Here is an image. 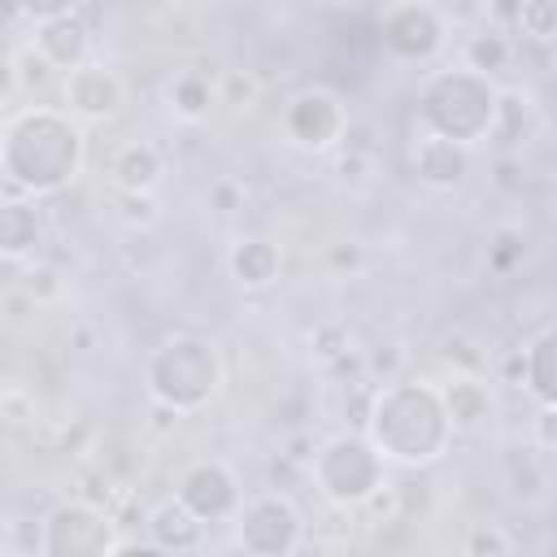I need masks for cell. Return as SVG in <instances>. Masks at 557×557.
Returning <instances> with one entry per match:
<instances>
[{"mask_svg": "<svg viewBox=\"0 0 557 557\" xmlns=\"http://www.w3.org/2000/svg\"><path fill=\"white\" fill-rule=\"evenodd\" d=\"M540 557H557V531H548V535L540 540Z\"/></svg>", "mask_w": 557, "mask_h": 557, "instance_id": "34", "label": "cell"}, {"mask_svg": "<svg viewBox=\"0 0 557 557\" xmlns=\"http://www.w3.org/2000/svg\"><path fill=\"white\" fill-rule=\"evenodd\" d=\"M531 444L535 448H557V409H540L531 418Z\"/></svg>", "mask_w": 557, "mask_h": 557, "instance_id": "31", "label": "cell"}, {"mask_svg": "<svg viewBox=\"0 0 557 557\" xmlns=\"http://www.w3.org/2000/svg\"><path fill=\"white\" fill-rule=\"evenodd\" d=\"M161 178V152L148 144V139H126L109 152V183L113 191H144L152 196Z\"/></svg>", "mask_w": 557, "mask_h": 557, "instance_id": "15", "label": "cell"}, {"mask_svg": "<svg viewBox=\"0 0 557 557\" xmlns=\"http://www.w3.org/2000/svg\"><path fill=\"white\" fill-rule=\"evenodd\" d=\"M44 557H113V513L65 500L44 518Z\"/></svg>", "mask_w": 557, "mask_h": 557, "instance_id": "7", "label": "cell"}, {"mask_svg": "<svg viewBox=\"0 0 557 557\" xmlns=\"http://www.w3.org/2000/svg\"><path fill=\"white\" fill-rule=\"evenodd\" d=\"M61 96H65V104H70V113H78V117H113L117 109H122V78L113 74V70H104V65H83V70H74V74H65V83H61Z\"/></svg>", "mask_w": 557, "mask_h": 557, "instance_id": "12", "label": "cell"}, {"mask_svg": "<svg viewBox=\"0 0 557 557\" xmlns=\"http://www.w3.org/2000/svg\"><path fill=\"white\" fill-rule=\"evenodd\" d=\"M83 135L57 109H26L4 126V178L13 191H57L74 178Z\"/></svg>", "mask_w": 557, "mask_h": 557, "instance_id": "1", "label": "cell"}, {"mask_svg": "<svg viewBox=\"0 0 557 557\" xmlns=\"http://www.w3.org/2000/svg\"><path fill=\"white\" fill-rule=\"evenodd\" d=\"M209 205H213L218 213H235V209H244V183H235V178H218V183L209 187Z\"/></svg>", "mask_w": 557, "mask_h": 557, "instance_id": "30", "label": "cell"}, {"mask_svg": "<svg viewBox=\"0 0 557 557\" xmlns=\"http://www.w3.org/2000/svg\"><path fill=\"white\" fill-rule=\"evenodd\" d=\"M518 257H522V235H518V231H496L492 244H487V261H492V270H496V274H509Z\"/></svg>", "mask_w": 557, "mask_h": 557, "instance_id": "28", "label": "cell"}, {"mask_svg": "<svg viewBox=\"0 0 557 557\" xmlns=\"http://www.w3.org/2000/svg\"><path fill=\"white\" fill-rule=\"evenodd\" d=\"M500 470H505V487H509L513 500H522V505L544 500L548 470H544V457H540L535 444H509L505 457H500Z\"/></svg>", "mask_w": 557, "mask_h": 557, "instance_id": "16", "label": "cell"}, {"mask_svg": "<svg viewBox=\"0 0 557 557\" xmlns=\"http://www.w3.org/2000/svg\"><path fill=\"white\" fill-rule=\"evenodd\" d=\"M283 126H287L292 144H300V148H309V152H326V148H335V144L344 139L348 113H344V104H339L331 91L309 87V91L292 96V104H287V113H283Z\"/></svg>", "mask_w": 557, "mask_h": 557, "instance_id": "9", "label": "cell"}, {"mask_svg": "<svg viewBox=\"0 0 557 557\" xmlns=\"http://www.w3.org/2000/svg\"><path fill=\"white\" fill-rule=\"evenodd\" d=\"M30 48L52 70L74 74V70H83V57L91 48V30H87V22H83L78 9H61V13H48V17L35 22V44Z\"/></svg>", "mask_w": 557, "mask_h": 557, "instance_id": "11", "label": "cell"}, {"mask_svg": "<svg viewBox=\"0 0 557 557\" xmlns=\"http://www.w3.org/2000/svg\"><path fill=\"white\" fill-rule=\"evenodd\" d=\"M113 557H174V553H165L157 544H122V548H113Z\"/></svg>", "mask_w": 557, "mask_h": 557, "instance_id": "32", "label": "cell"}, {"mask_svg": "<svg viewBox=\"0 0 557 557\" xmlns=\"http://www.w3.org/2000/svg\"><path fill=\"white\" fill-rule=\"evenodd\" d=\"M496 100H500V91L492 87V78H483L474 70H444V74H431L422 83L418 117H422L426 135H440V139L470 148L479 135L492 131Z\"/></svg>", "mask_w": 557, "mask_h": 557, "instance_id": "3", "label": "cell"}, {"mask_svg": "<svg viewBox=\"0 0 557 557\" xmlns=\"http://www.w3.org/2000/svg\"><path fill=\"white\" fill-rule=\"evenodd\" d=\"M413 174L426 187H457L470 174V148L440 139V135H422L413 144Z\"/></svg>", "mask_w": 557, "mask_h": 557, "instance_id": "13", "label": "cell"}, {"mask_svg": "<svg viewBox=\"0 0 557 557\" xmlns=\"http://www.w3.org/2000/svg\"><path fill=\"white\" fill-rule=\"evenodd\" d=\"M531 126H535V104H531V96L518 91V87H505L500 100H496V122H492V131L500 135V144H518V139L531 135Z\"/></svg>", "mask_w": 557, "mask_h": 557, "instance_id": "22", "label": "cell"}, {"mask_svg": "<svg viewBox=\"0 0 557 557\" xmlns=\"http://www.w3.org/2000/svg\"><path fill=\"white\" fill-rule=\"evenodd\" d=\"M178 500L200 518V522H218L239 513V483L231 474V466L222 461H196L183 479H178Z\"/></svg>", "mask_w": 557, "mask_h": 557, "instance_id": "10", "label": "cell"}, {"mask_svg": "<svg viewBox=\"0 0 557 557\" xmlns=\"http://www.w3.org/2000/svg\"><path fill=\"white\" fill-rule=\"evenodd\" d=\"M226 265H231V274H235L239 287H265V283H274V274H278V248H274L270 239L248 235V239H235V244H231Z\"/></svg>", "mask_w": 557, "mask_h": 557, "instance_id": "17", "label": "cell"}, {"mask_svg": "<svg viewBox=\"0 0 557 557\" xmlns=\"http://www.w3.org/2000/svg\"><path fill=\"white\" fill-rule=\"evenodd\" d=\"M113 205H117V218H122L126 226H152V222L161 218L157 200L144 196V191H113Z\"/></svg>", "mask_w": 557, "mask_h": 557, "instance_id": "27", "label": "cell"}, {"mask_svg": "<svg viewBox=\"0 0 557 557\" xmlns=\"http://www.w3.org/2000/svg\"><path fill=\"white\" fill-rule=\"evenodd\" d=\"M165 100H170V109H174L183 122H200V117H209L213 83H209V74H200V70H183V74L170 78Z\"/></svg>", "mask_w": 557, "mask_h": 557, "instance_id": "21", "label": "cell"}, {"mask_svg": "<svg viewBox=\"0 0 557 557\" xmlns=\"http://www.w3.org/2000/svg\"><path fill=\"white\" fill-rule=\"evenodd\" d=\"M553 52H557V48H553Z\"/></svg>", "mask_w": 557, "mask_h": 557, "instance_id": "35", "label": "cell"}, {"mask_svg": "<svg viewBox=\"0 0 557 557\" xmlns=\"http://www.w3.org/2000/svg\"><path fill=\"white\" fill-rule=\"evenodd\" d=\"M509 61H513V44H509L500 30L487 26V30H479V35L466 39V70L492 78V74H500Z\"/></svg>", "mask_w": 557, "mask_h": 557, "instance_id": "23", "label": "cell"}, {"mask_svg": "<svg viewBox=\"0 0 557 557\" xmlns=\"http://www.w3.org/2000/svg\"><path fill=\"white\" fill-rule=\"evenodd\" d=\"M518 30L527 35V39H553L557 44V0H527V4H518Z\"/></svg>", "mask_w": 557, "mask_h": 557, "instance_id": "25", "label": "cell"}, {"mask_svg": "<svg viewBox=\"0 0 557 557\" xmlns=\"http://www.w3.org/2000/svg\"><path fill=\"white\" fill-rule=\"evenodd\" d=\"M400 366H405V348L400 344H374L366 357H361V370L374 379V383H396V374H400Z\"/></svg>", "mask_w": 557, "mask_h": 557, "instance_id": "26", "label": "cell"}, {"mask_svg": "<svg viewBox=\"0 0 557 557\" xmlns=\"http://www.w3.org/2000/svg\"><path fill=\"white\" fill-rule=\"evenodd\" d=\"M235 522H239L235 540H239V548L248 557H292L300 535H305L300 509L283 492H261V496L244 500Z\"/></svg>", "mask_w": 557, "mask_h": 557, "instance_id": "6", "label": "cell"}, {"mask_svg": "<svg viewBox=\"0 0 557 557\" xmlns=\"http://www.w3.org/2000/svg\"><path fill=\"white\" fill-rule=\"evenodd\" d=\"M461 557H518V548H513V535L500 522H474L466 531Z\"/></svg>", "mask_w": 557, "mask_h": 557, "instance_id": "24", "label": "cell"}, {"mask_svg": "<svg viewBox=\"0 0 557 557\" xmlns=\"http://www.w3.org/2000/svg\"><path fill=\"white\" fill-rule=\"evenodd\" d=\"M218 383H222L218 348L200 335H174L148 357V392L157 396V405L174 413H191L209 405Z\"/></svg>", "mask_w": 557, "mask_h": 557, "instance_id": "4", "label": "cell"}, {"mask_svg": "<svg viewBox=\"0 0 557 557\" xmlns=\"http://www.w3.org/2000/svg\"><path fill=\"white\" fill-rule=\"evenodd\" d=\"M331 261H335V265H357V261H361V252H357V244H348V248H335V252H331Z\"/></svg>", "mask_w": 557, "mask_h": 557, "instance_id": "33", "label": "cell"}, {"mask_svg": "<svg viewBox=\"0 0 557 557\" xmlns=\"http://www.w3.org/2000/svg\"><path fill=\"white\" fill-rule=\"evenodd\" d=\"M22 292H26L30 300H52V296H61V278H57V270H48V265H30L26 278H22Z\"/></svg>", "mask_w": 557, "mask_h": 557, "instance_id": "29", "label": "cell"}, {"mask_svg": "<svg viewBox=\"0 0 557 557\" xmlns=\"http://www.w3.org/2000/svg\"><path fill=\"white\" fill-rule=\"evenodd\" d=\"M39 235H44L39 209L26 205V200H4V209H0V248H4V257L9 261L26 257L39 244Z\"/></svg>", "mask_w": 557, "mask_h": 557, "instance_id": "20", "label": "cell"}, {"mask_svg": "<svg viewBox=\"0 0 557 557\" xmlns=\"http://www.w3.org/2000/svg\"><path fill=\"white\" fill-rule=\"evenodd\" d=\"M522 361H527L522 383L540 396L544 409H557V326L540 331V335L531 339V348L522 352Z\"/></svg>", "mask_w": 557, "mask_h": 557, "instance_id": "19", "label": "cell"}, {"mask_svg": "<svg viewBox=\"0 0 557 557\" xmlns=\"http://www.w3.org/2000/svg\"><path fill=\"white\" fill-rule=\"evenodd\" d=\"M313 479L322 487L326 500L335 505H366L379 487H383V461L379 448L366 435H331L318 453H313Z\"/></svg>", "mask_w": 557, "mask_h": 557, "instance_id": "5", "label": "cell"}, {"mask_svg": "<svg viewBox=\"0 0 557 557\" xmlns=\"http://www.w3.org/2000/svg\"><path fill=\"white\" fill-rule=\"evenodd\" d=\"M444 413H448L453 431H474V426H483V418L492 413V392H487V383H483V379H470V374L453 379V383L444 387Z\"/></svg>", "mask_w": 557, "mask_h": 557, "instance_id": "18", "label": "cell"}, {"mask_svg": "<svg viewBox=\"0 0 557 557\" xmlns=\"http://www.w3.org/2000/svg\"><path fill=\"white\" fill-rule=\"evenodd\" d=\"M148 535H152V544L157 548H165V553H196L200 544H205V522L174 496V500H161L157 509H148Z\"/></svg>", "mask_w": 557, "mask_h": 557, "instance_id": "14", "label": "cell"}, {"mask_svg": "<svg viewBox=\"0 0 557 557\" xmlns=\"http://www.w3.org/2000/svg\"><path fill=\"white\" fill-rule=\"evenodd\" d=\"M370 440L396 461H431L444 453V440L453 431L444 413V396L431 392L426 383H383L370 405Z\"/></svg>", "mask_w": 557, "mask_h": 557, "instance_id": "2", "label": "cell"}, {"mask_svg": "<svg viewBox=\"0 0 557 557\" xmlns=\"http://www.w3.org/2000/svg\"><path fill=\"white\" fill-rule=\"evenodd\" d=\"M383 48L400 61H431L444 44V13L435 4H387L379 13Z\"/></svg>", "mask_w": 557, "mask_h": 557, "instance_id": "8", "label": "cell"}]
</instances>
